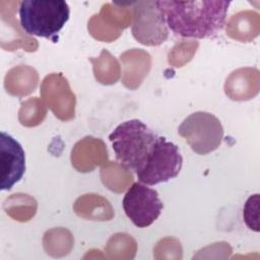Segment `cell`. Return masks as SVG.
Returning <instances> with one entry per match:
<instances>
[{
  "label": "cell",
  "mask_w": 260,
  "mask_h": 260,
  "mask_svg": "<svg viewBox=\"0 0 260 260\" xmlns=\"http://www.w3.org/2000/svg\"><path fill=\"white\" fill-rule=\"evenodd\" d=\"M122 206L133 224L141 229L151 225L164 208L158 193L140 182L130 186L124 195Z\"/></svg>",
  "instance_id": "obj_6"
},
{
  "label": "cell",
  "mask_w": 260,
  "mask_h": 260,
  "mask_svg": "<svg viewBox=\"0 0 260 260\" xmlns=\"http://www.w3.org/2000/svg\"><path fill=\"white\" fill-rule=\"evenodd\" d=\"M133 12L132 35L145 46H158L168 36V25L157 2L146 0L131 4Z\"/></svg>",
  "instance_id": "obj_5"
},
{
  "label": "cell",
  "mask_w": 260,
  "mask_h": 260,
  "mask_svg": "<svg viewBox=\"0 0 260 260\" xmlns=\"http://www.w3.org/2000/svg\"><path fill=\"white\" fill-rule=\"evenodd\" d=\"M167 25L182 38L204 39L222 29L231 1H156Z\"/></svg>",
  "instance_id": "obj_2"
},
{
  "label": "cell",
  "mask_w": 260,
  "mask_h": 260,
  "mask_svg": "<svg viewBox=\"0 0 260 260\" xmlns=\"http://www.w3.org/2000/svg\"><path fill=\"white\" fill-rule=\"evenodd\" d=\"M117 160L136 174L140 183L153 186L176 178L183 166L178 146L138 119L119 124L109 136Z\"/></svg>",
  "instance_id": "obj_1"
},
{
  "label": "cell",
  "mask_w": 260,
  "mask_h": 260,
  "mask_svg": "<svg viewBox=\"0 0 260 260\" xmlns=\"http://www.w3.org/2000/svg\"><path fill=\"white\" fill-rule=\"evenodd\" d=\"M0 189L10 190L25 172V154L20 143L11 135L0 133Z\"/></svg>",
  "instance_id": "obj_7"
},
{
  "label": "cell",
  "mask_w": 260,
  "mask_h": 260,
  "mask_svg": "<svg viewBox=\"0 0 260 260\" xmlns=\"http://www.w3.org/2000/svg\"><path fill=\"white\" fill-rule=\"evenodd\" d=\"M178 132L198 154H207L215 150L223 137L220 121L214 115L202 111L185 118Z\"/></svg>",
  "instance_id": "obj_4"
},
{
  "label": "cell",
  "mask_w": 260,
  "mask_h": 260,
  "mask_svg": "<svg viewBox=\"0 0 260 260\" xmlns=\"http://www.w3.org/2000/svg\"><path fill=\"white\" fill-rule=\"evenodd\" d=\"M18 13L25 34L53 39L69 19L70 9L63 0H23Z\"/></svg>",
  "instance_id": "obj_3"
}]
</instances>
